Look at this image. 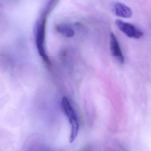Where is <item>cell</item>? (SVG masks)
Returning a JSON list of instances; mask_svg holds the SVG:
<instances>
[{
    "mask_svg": "<svg viewBox=\"0 0 151 151\" xmlns=\"http://www.w3.org/2000/svg\"><path fill=\"white\" fill-rule=\"evenodd\" d=\"M46 23L45 17L38 21L35 28V40L39 55L47 66L50 67L51 65V62L45 48Z\"/></svg>",
    "mask_w": 151,
    "mask_h": 151,
    "instance_id": "cell-1",
    "label": "cell"
},
{
    "mask_svg": "<svg viewBox=\"0 0 151 151\" xmlns=\"http://www.w3.org/2000/svg\"><path fill=\"white\" fill-rule=\"evenodd\" d=\"M62 110L68 118L71 127L70 137V143H72L78 135L79 129V123L77 114L72 104L66 97H64L61 102Z\"/></svg>",
    "mask_w": 151,
    "mask_h": 151,
    "instance_id": "cell-2",
    "label": "cell"
},
{
    "mask_svg": "<svg viewBox=\"0 0 151 151\" xmlns=\"http://www.w3.org/2000/svg\"><path fill=\"white\" fill-rule=\"evenodd\" d=\"M116 24L119 29L129 37L138 39L143 35V32L141 29L130 23L117 19Z\"/></svg>",
    "mask_w": 151,
    "mask_h": 151,
    "instance_id": "cell-3",
    "label": "cell"
},
{
    "mask_svg": "<svg viewBox=\"0 0 151 151\" xmlns=\"http://www.w3.org/2000/svg\"><path fill=\"white\" fill-rule=\"evenodd\" d=\"M110 47L113 57L121 64L124 63V58L121 52L118 42L114 34L111 33L110 35Z\"/></svg>",
    "mask_w": 151,
    "mask_h": 151,
    "instance_id": "cell-4",
    "label": "cell"
},
{
    "mask_svg": "<svg viewBox=\"0 0 151 151\" xmlns=\"http://www.w3.org/2000/svg\"><path fill=\"white\" fill-rule=\"evenodd\" d=\"M112 9L114 14L118 17L129 18L132 16L131 9L121 3L116 2L113 4Z\"/></svg>",
    "mask_w": 151,
    "mask_h": 151,
    "instance_id": "cell-5",
    "label": "cell"
},
{
    "mask_svg": "<svg viewBox=\"0 0 151 151\" xmlns=\"http://www.w3.org/2000/svg\"><path fill=\"white\" fill-rule=\"evenodd\" d=\"M56 30L60 34L67 38H72L74 35V32L69 25L60 24L56 27Z\"/></svg>",
    "mask_w": 151,
    "mask_h": 151,
    "instance_id": "cell-6",
    "label": "cell"
},
{
    "mask_svg": "<svg viewBox=\"0 0 151 151\" xmlns=\"http://www.w3.org/2000/svg\"><path fill=\"white\" fill-rule=\"evenodd\" d=\"M6 1L8 2H16L17 1L19 0H5Z\"/></svg>",
    "mask_w": 151,
    "mask_h": 151,
    "instance_id": "cell-7",
    "label": "cell"
},
{
    "mask_svg": "<svg viewBox=\"0 0 151 151\" xmlns=\"http://www.w3.org/2000/svg\"><path fill=\"white\" fill-rule=\"evenodd\" d=\"M55 0H51V4H52V3L54 2Z\"/></svg>",
    "mask_w": 151,
    "mask_h": 151,
    "instance_id": "cell-8",
    "label": "cell"
}]
</instances>
